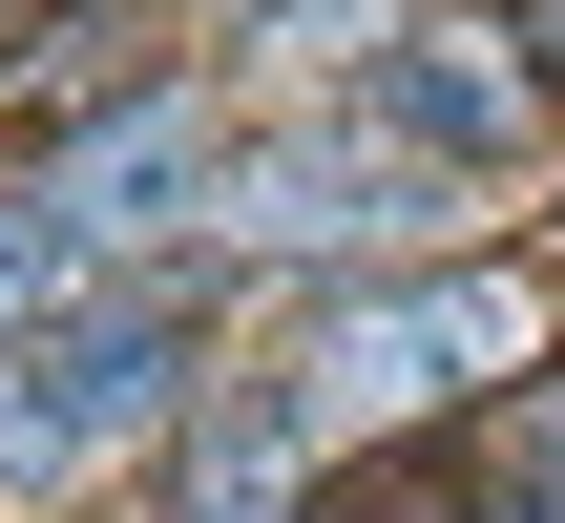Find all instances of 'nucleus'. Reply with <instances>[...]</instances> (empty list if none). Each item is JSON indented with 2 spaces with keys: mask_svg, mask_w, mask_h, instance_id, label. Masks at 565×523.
<instances>
[{
  "mask_svg": "<svg viewBox=\"0 0 565 523\" xmlns=\"http://www.w3.org/2000/svg\"><path fill=\"white\" fill-rule=\"evenodd\" d=\"M482 377H545V293H524V273H419V293L315 314V356H294L273 419L335 461V440H419V419H461Z\"/></svg>",
  "mask_w": 565,
  "mask_h": 523,
  "instance_id": "1",
  "label": "nucleus"
},
{
  "mask_svg": "<svg viewBox=\"0 0 565 523\" xmlns=\"http://www.w3.org/2000/svg\"><path fill=\"white\" fill-rule=\"evenodd\" d=\"M189 398V314H42V335H0V503H63L105 440H147Z\"/></svg>",
  "mask_w": 565,
  "mask_h": 523,
  "instance_id": "2",
  "label": "nucleus"
},
{
  "mask_svg": "<svg viewBox=\"0 0 565 523\" xmlns=\"http://www.w3.org/2000/svg\"><path fill=\"white\" fill-rule=\"evenodd\" d=\"M231 231H252V252H377V231H419V168H398L377 126H356V147H335V126H273V147H231Z\"/></svg>",
  "mask_w": 565,
  "mask_h": 523,
  "instance_id": "3",
  "label": "nucleus"
},
{
  "mask_svg": "<svg viewBox=\"0 0 565 523\" xmlns=\"http://www.w3.org/2000/svg\"><path fill=\"white\" fill-rule=\"evenodd\" d=\"M189 189H231V147H210L189 105H126V126H84V147L42 168V210H63L84 252H126V231H189Z\"/></svg>",
  "mask_w": 565,
  "mask_h": 523,
  "instance_id": "4",
  "label": "nucleus"
},
{
  "mask_svg": "<svg viewBox=\"0 0 565 523\" xmlns=\"http://www.w3.org/2000/svg\"><path fill=\"white\" fill-rule=\"evenodd\" d=\"M377 105L440 147V168H482V147H524V63H482V42H398L377 63Z\"/></svg>",
  "mask_w": 565,
  "mask_h": 523,
  "instance_id": "5",
  "label": "nucleus"
},
{
  "mask_svg": "<svg viewBox=\"0 0 565 523\" xmlns=\"http://www.w3.org/2000/svg\"><path fill=\"white\" fill-rule=\"evenodd\" d=\"M294 461H315V440H294L273 398H231V419L189 440V523H294Z\"/></svg>",
  "mask_w": 565,
  "mask_h": 523,
  "instance_id": "6",
  "label": "nucleus"
},
{
  "mask_svg": "<svg viewBox=\"0 0 565 523\" xmlns=\"http://www.w3.org/2000/svg\"><path fill=\"white\" fill-rule=\"evenodd\" d=\"M63 273H84V231H63V210H42V189H21V231H0V314H21V335H42V314H63Z\"/></svg>",
  "mask_w": 565,
  "mask_h": 523,
  "instance_id": "7",
  "label": "nucleus"
},
{
  "mask_svg": "<svg viewBox=\"0 0 565 523\" xmlns=\"http://www.w3.org/2000/svg\"><path fill=\"white\" fill-rule=\"evenodd\" d=\"M273 42H315V63H335V42H356V63H398V0H273Z\"/></svg>",
  "mask_w": 565,
  "mask_h": 523,
  "instance_id": "8",
  "label": "nucleus"
},
{
  "mask_svg": "<svg viewBox=\"0 0 565 523\" xmlns=\"http://www.w3.org/2000/svg\"><path fill=\"white\" fill-rule=\"evenodd\" d=\"M503 42H524V63H545V84H565V0H503Z\"/></svg>",
  "mask_w": 565,
  "mask_h": 523,
  "instance_id": "9",
  "label": "nucleus"
}]
</instances>
